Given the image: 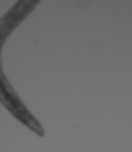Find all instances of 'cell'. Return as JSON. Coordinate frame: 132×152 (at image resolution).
Masks as SVG:
<instances>
[{
    "mask_svg": "<svg viewBox=\"0 0 132 152\" xmlns=\"http://www.w3.org/2000/svg\"><path fill=\"white\" fill-rule=\"evenodd\" d=\"M37 6H39L37 0H20V2H16V4L0 18V103L4 105L6 111L12 113L14 119H18L23 127L33 131L37 137H43L45 134L43 125H41L39 119H35V115L25 107V103L16 94V90L12 88L8 76L4 74V68H2V49H4L6 39H8L10 33H12Z\"/></svg>",
    "mask_w": 132,
    "mask_h": 152,
    "instance_id": "6da1fadb",
    "label": "cell"
}]
</instances>
